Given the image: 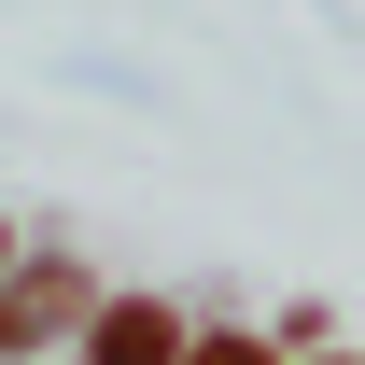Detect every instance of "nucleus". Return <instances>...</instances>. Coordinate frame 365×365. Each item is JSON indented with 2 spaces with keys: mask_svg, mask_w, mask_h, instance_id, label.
Wrapping results in <instances>:
<instances>
[{
  "mask_svg": "<svg viewBox=\"0 0 365 365\" xmlns=\"http://www.w3.org/2000/svg\"><path fill=\"white\" fill-rule=\"evenodd\" d=\"M85 323H98V281L71 267V253H14V267H0V365L71 351Z\"/></svg>",
  "mask_w": 365,
  "mask_h": 365,
  "instance_id": "nucleus-1",
  "label": "nucleus"
},
{
  "mask_svg": "<svg viewBox=\"0 0 365 365\" xmlns=\"http://www.w3.org/2000/svg\"><path fill=\"white\" fill-rule=\"evenodd\" d=\"M182 337H197V323H182L169 295H98V323L71 337V365H182Z\"/></svg>",
  "mask_w": 365,
  "mask_h": 365,
  "instance_id": "nucleus-2",
  "label": "nucleus"
},
{
  "mask_svg": "<svg viewBox=\"0 0 365 365\" xmlns=\"http://www.w3.org/2000/svg\"><path fill=\"white\" fill-rule=\"evenodd\" d=\"M182 365H281V351H267V323H197Z\"/></svg>",
  "mask_w": 365,
  "mask_h": 365,
  "instance_id": "nucleus-3",
  "label": "nucleus"
},
{
  "mask_svg": "<svg viewBox=\"0 0 365 365\" xmlns=\"http://www.w3.org/2000/svg\"><path fill=\"white\" fill-rule=\"evenodd\" d=\"M0 267H14V225H0Z\"/></svg>",
  "mask_w": 365,
  "mask_h": 365,
  "instance_id": "nucleus-4",
  "label": "nucleus"
}]
</instances>
